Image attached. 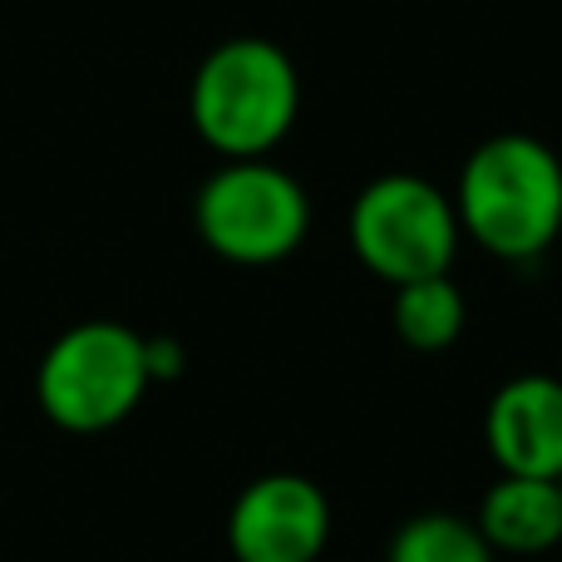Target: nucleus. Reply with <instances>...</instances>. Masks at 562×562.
Here are the masks:
<instances>
[{"label": "nucleus", "instance_id": "6e6552de", "mask_svg": "<svg viewBox=\"0 0 562 562\" xmlns=\"http://www.w3.org/2000/svg\"><path fill=\"white\" fill-rule=\"evenodd\" d=\"M479 533L498 558H543L562 543V484L558 479L498 474L479 504Z\"/></svg>", "mask_w": 562, "mask_h": 562}, {"label": "nucleus", "instance_id": "423d86ee", "mask_svg": "<svg viewBox=\"0 0 562 562\" xmlns=\"http://www.w3.org/2000/svg\"><path fill=\"white\" fill-rule=\"evenodd\" d=\"M330 543V498L306 474H262L227 514L237 562H316Z\"/></svg>", "mask_w": 562, "mask_h": 562}, {"label": "nucleus", "instance_id": "20e7f679", "mask_svg": "<svg viewBox=\"0 0 562 562\" xmlns=\"http://www.w3.org/2000/svg\"><path fill=\"white\" fill-rule=\"evenodd\" d=\"M346 233L356 262L390 286L449 277L459 257V237H464L454 217V198L415 173H385L360 188L350 203Z\"/></svg>", "mask_w": 562, "mask_h": 562}, {"label": "nucleus", "instance_id": "7ed1b4c3", "mask_svg": "<svg viewBox=\"0 0 562 562\" xmlns=\"http://www.w3.org/2000/svg\"><path fill=\"white\" fill-rule=\"evenodd\" d=\"M144 336L119 321H79L45 350L35 370L40 409L69 435L124 425L148 395Z\"/></svg>", "mask_w": 562, "mask_h": 562}, {"label": "nucleus", "instance_id": "9d476101", "mask_svg": "<svg viewBox=\"0 0 562 562\" xmlns=\"http://www.w3.org/2000/svg\"><path fill=\"white\" fill-rule=\"evenodd\" d=\"M385 562H498L474 518L459 514H415L395 528Z\"/></svg>", "mask_w": 562, "mask_h": 562}, {"label": "nucleus", "instance_id": "0eeeda50", "mask_svg": "<svg viewBox=\"0 0 562 562\" xmlns=\"http://www.w3.org/2000/svg\"><path fill=\"white\" fill-rule=\"evenodd\" d=\"M484 445L498 474L562 479V375H514L494 390Z\"/></svg>", "mask_w": 562, "mask_h": 562}, {"label": "nucleus", "instance_id": "9b49d317", "mask_svg": "<svg viewBox=\"0 0 562 562\" xmlns=\"http://www.w3.org/2000/svg\"><path fill=\"white\" fill-rule=\"evenodd\" d=\"M144 356H148V380H173L183 370V346L173 336H144Z\"/></svg>", "mask_w": 562, "mask_h": 562}, {"label": "nucleus", "instance_id": "39448f33", "mask_svg": "<svg viewBox=\"0 0 562 562\" xmlns=\"http://www.w3.org/2000/svg\"><path fill=\"white\" fill-rule=\"evenodd\" d=\"M193 223L223 262L272 267L306 243L311 198L286 168L267 158H233L198 188Z\"/></svg>", "mask_w": 562, "mask_h": 562}, {"label": "nucleus", "instance_id": "1a4fd4ad", "mask_svg": "<svg viewBox=\"0 0 562 562\" xmlns=\"http://www.w3.org/2000/svg\"><path fill=\"white\" fill-rule=\"evenodd\" d=\"M464 291L449 277H425L409 281V286H395V306H390V326L405 340L409 350H449L459 336H464Z\"/></svg>", "mask_w": 562, "mask_h": 562}, {"label": "nucleus", "instance_id": "f257e3e1", "mask_svg": "<svg viewBox=\"0 0 562 562\" xmlns=\"http://www.w3.org/2000/svg\"><path fill=\"white\" fill-rule=\"evenodd\" d=\"M454 217L484 252L533 262L562 233V158L528 134L484 138L459 168Z\"/></svg>", "mask_w": 562, "mask_h": 562}, {"label": "nucleus", "instance_id": "f03ea898", "mask_svg": "<svg viewBox=\"0 0 562 562\" xmlns=\"http://www.w3.org/2000/svg\"><path fill=\"white\" fill-rule=\"evenodd\" d=\"M301 109L296 65L281 45L262 35H237L207 49L188 89L193 128L213 154L233 158H267L291 134Z\"/></svg>", "mask_w": 562, "mask_h": 562}, {"label": "nucleus", "instance_id": "f8f14e48", "mask_svg": "<svg viewBox=\"0 0 562 562\" xmlns=\"http://www.w3.org/2000/svg\"><path fill=\"white\" fill-rule=\"evenodd\" d=\"M558 484H562V479H558Z\"/></svg>", "mask_w": 562, "mask_h": 562}]
</instances>
